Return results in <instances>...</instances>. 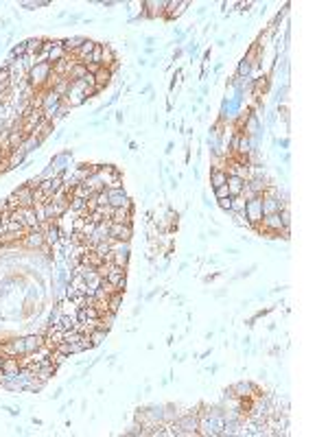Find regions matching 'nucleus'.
I'll return each instance as SVG.
<instances>
[{
	"instance_id": "1",
	"label": "nucleus",
	"mask_w": 328,
	"mask_h": 437,
	"mask_svg": "<svg viewBox=\"0 0 328 437\" xmlns=\"http://www.w3.org/2000/svg\"><path fill=\"white\" fill-rule=\"evenodd\" d=\"M51 75H53V68H51V64H46V61H44V64H38L35 68H31L29 73H26V76H29V83L33 85L35 90H38V88L46 90Z\"/></svg>"
},
{
	"instance_id": "2",
	"label": "nucleus",
	"mask_w": 328,
	"mask_h": 437,
	"mask_svg": "<svg viewBox=\"0 0 328 437\" xmlns=\"http://www.w3.org/2000/svg\"><path fill=\"white\" fill-rule=\"evenodd\" d=\"M171 429H173L171 433H175V435H197L199 433V418L184 416L182 420L171 424Z\"/></svg>"
},
{
	"instance_id": "3",
	"label": "nucleus",
	"mask_w": 328,
	"mask_h": 437,
	"mask_svg": "<svg viewBox=\"0 0 328 437\" xmlns=\"http://www.w3.org/2000/svg\"><path fill=\"white\" fill-rule=\"evenodd\" d=\"M245 219L250 225H254V228H258L260 219H263V201H260V197H256V199H250L245 204Z\"/></svg>"
},
{
	"instance_id": "4",
	"label": "nucleus",
	"mask_w": 328,
	"mask_h": 437,
	"mask_svg": "<svg viewBox=\"0 0 328 437\" xmlns=\"http://www.w3.org/2000/svg\"><path fill=\"white\" fill-rule=\"evenodd\" d=\"M42 225L39 228H33V229H26V234L20 238V243L24 247H29V249H39V247L46 243V238H44V232H42Z\"/></svg>"
},
{
	"instance_id": "5",
	"label": "nucleus",
	"mask_w": 328,
	"mask_h": 437,
	"mask_svg": "<svg viewBox=\"0 0 328 437\" xmlns=\"http://www.w3.org/2000/svg\"><path fill=\"white\" fill-rule=\"evenodd\" d=\"M107 206L112 208H132V201L123 188H107Z\"/></svg>"
},
{
	"instance_id": "6",
	"label": "nucleus",
	"mask_w": 328,
	"mask_h": 437,
	"mask_svg": "<svg viewBox=\"0 0 328 437\" xmlns=\"http://www.w3.org/2000/svg\"><path fill=\"white\" fill-rule=\"evenodd\" d=\"M134 234L132 225L129 223H112L110 221V238H116V241H129Z\"/></svg>"
},
{
	"instance_id": "7",
	"label": "nucleus",
	"mask_w": 328,
	"mask_h": 437,
	"mask_svg": "<svg viewBox=\"0 0 328 437\" xmlns=\"http://www.w3.org/2000/svg\"><path fill=\"white\" fill-rule=\"evenodd\" d=\"M94 48H96V42H92V39H85V42L81 44V48H79V51H75L70 57H73L75 61H79V64H88L90 55H92Z\"/></svg>"
},
{
	"instance_id": "8",
	"label": "nucleus",
	"mask_w": 328,
	"mask_h": 437,
	"mask_svg": "<svg viewBox=\"0 0 328 437\" xmlns=\"http://www.w3.org/2000/svg\"><path fill=\"white\" fill-rule=\"evenodd\" d=\"M26 133L22 132V127L18 125V127H13V129H9V138H7V149L9 151H13V149H20L22 145H24V140H26Z\"/></svg>"
},
{
	"instance_id": "9",
	"label": "nucleus",
	"mask_w": 328,
	"mask_h": 437,
	"mask_svg": "<svg viewBox=\"0 0 328 437\" xmlns=\"http://www.w3.org/2000/svg\"><path fill=\"white\" fill-rule=\"evenodd\" d=\"M16 199H18V204H20V208H35V201H33V190H31L29 186H22V188H18L16 192Z\"/></svg>"
},
{
	"instance_id": "10",
	"label": "nucleus",
	"mask_w": 328,
	"mask_h": 437,
	"mask_svg": "<svg viewBox=\"0 0 328 437\" xmlns=\"http://www.w3.org/2000/svg\"><path fill=\"white\" fill-rule=\"evenodd\" d=\"M230 389H232V396H236V398H254V394H256V387L251 385V382H245V380L236 382V385L230 387Z\"/></svg>"
},
{
	"instance_id": "11",
	"label": "nucleus",
	"mask_w": 328,
	"mask_h": 437,
	"mask_svg": "<svg viewBox=\"0 0 328 437\" xmlns=\"http://www.w3.org/2000/svg\"><path fill=\"white\" fill-rule=\"evenodd\" d=\"M210 184H212V188L226 186L228 184V171H223L221 166H214V169L210 171Z\"/></svg>"
},
{
	"instance_id": "12",
	"label": "nucleus",
	"mask_w": 328,
	"mask_h": 437,
	"mask_svg": "<svg viewBox=\"0 0 328 437\" xmlns=\"http://www.w3.org/2000/svg\"><path fill=\"white\" fill-rule=\"evenodd\" d=\"M226 186H228V190H230V197H239L241 190H243V186H245V179L236 177V175H228Z\"/></svg>"
},
{
	"instance_id": "13",
	"label": "nucleus",
	"mask_w": 328,
	"mask_h": 437,
	"mask_svg": "<svg viewBox=\"0 0 328 437\" xmlns=\"http://www.w3.org/2000/svg\"><path fill=\"white\" fill-rule=\"evenodd\" d=\"M112 75H114V73H112L110 68L101 66V70H98V73L94 75V81H96V92H101V90L105 88L107 83H110V81H112Z\"/></svg>"
},
{
	"instance_id": "14",
	"label": "nucleus",
	"mask_w": 328,
	"mask_h": 437,
	"mask_svg": "<svg viewBox=\"0 0 328 437\" xmlns=\"http://www.w3.org/2000/svg\"><path fill=\"white\" fill-rule=\"evenodd\" d=\"M0 369H2L7 376H13V374L20 372V361H18V357H4L2 359V365H0Z\"/></svg>"
},
{
	"instance_id": "15",
	"label": "nucleus",
	"mask_w": 328,
	"mask_h": 437,
	"mask_svg": "<svg viewBox=\"0 0 328 437\" xmlns=\"http://www.w3.org/2000/svg\"><path fill=\"white\" fill-rule=\"evenodd\" d=\"M51 129H53V120H42V123L35 127V132L31 136H35L39 142H44L48 136H51Z\"/></svg>"
},
{
	"instance_id": "16",
	"label": "nucleus",
	"mask_w": 328,
	"mask_h": 437,
	"mask_svg": "<svg viewBox=\"0 0 328 437\" xmlns=\"http://www.w3.org/2000/svg\"><path fill=\"white\" fill-rule=\"evenodd\" d=\"M112 223H129L132 225V208H114L112 214Z\"/></svg>"
},
{
	"instance_id": "17",
	"label": "nucleus",
	"mask_w": 328,
	"mask_h": 437,
	"mask_svg": "<svg viewBox=\"0 0 328 437\" xmlns=\"http://www.w3.org/2000/svg\"><path fill=\"white\" fill-rule=\"evenodd\" d=\"M44 345V339L38 335H31V337H24V348H26V354H33L38 352L39 348Z\"/></svg>"
},
{
	"instance_id": "18",
	"label": "nucleus",
	"mask_w": 328,
	"mask_h": 437,
	"mask_svg": "<svg viewBox=\"0 0 328 437\" xmlns=\"http://www.w3.org/2000/svg\"><path fill=\"white\" fill-rule=\"evenodd\" d=\"M42 46H44L42 38H31V39H26V42H24L26 55H39V53H42Z\"/></svg>"
},
{
	"instance_id": "19",
	"label": "nucleus",
	"mask_w": 328,
	"mask_h": 437,
	"mask_svg": "<svg viewBox=\"0 0 328 437\" xmlns=\"http://www.w3.org/2000/svg\"><path fill=\"white\" fill-rule=\"evenodd\" d=\"M101 51H103V66L110 68L112 64H116V53L110 44H101Z\"/></svg>"
},
{
	"instance_id": "20",
	"label": "nucleus",
	"mask_w": 328,
	"mask_h": 437,
	"mask_svg": "<svg viewBox=\"0 0 328 437\" xmlns=\"http://www.w3.org/2000/svg\"><path fill=\"white\" fill-rule=\"evenodd\" d=\"M247 186H250L251 190L260 197L265 192V188H267V182H265L263 177H250V179H247Z\"/></svg>"
},
{
	"instance_id": "21",
	"label": "nucleus",
	"mask_w": 328,
	"mask_h": 437,
	"mask_svg": "<svg viewBox=\"0 0 328 437\" xmlns=\"http://www.w3.org/2000/svg\"><path fill=\"white\" fill-rule=\"evenodd\" d=\"M85 75H88V68H85V64H79V61H77V64H75L73 68H70L68 79H70V81H81Z\"/></svg>"
},
{
	"instance_id": "22",
	"label": "nucleus",
	"mask_w": 328,
	"mask_h": 437,
	"mask_svg": "<svg viewBox=\"0 0 328 437\" xmlns=\"http://www.w3.org/2000/svg\"><path fill=\"white\" fill-rule=\"evenodd\" d=\"M112 265L127 269V265H129V254H118V251H114V256H112Z\"/></svg>"
},
{
	"instance_id": "23",
	"label": "nucleus",
	"mask_w": 328,
	"mask_h": 437,
	"mask_svg": "<svg viewBox=\"0 0 328 437\" xmlns=\"http://www.w3.org/2000/svg\"><path fill=\"white\" fill-rule=\"evenodd\" d=\"M120 302H123V293H114V295H110V300H107V304H110V313L116 315V310L120 308Z\"/></svg>"
},
{
	"instance_id": "24",
	"label": "nucleus",
	"mask_w": 328,
	"mask_h": 437,
	"mask_svg": "<svg viewBox=\"0 0 328 437\" xmlns=\"http://www.w3.org/2000/svg\"><path fill=\"white\" fill-rule=\"evenodd\" d=\"M142 7H149L151 11L147 13V16H158V13H164V7H166V2H142Z\"/></svg>"
},
{
	"instance_id": "25",
	"label": "nucleus",
	"mask_w": 328,
	"mask_h": 437,
	"mask_svg": "<svg viewBox=\"0 0 328 437\" xmlns=\"http://www.w3.org/2000/svg\"><path fill=\"white\" fill-rule=\"evenodd\" d=\"M245 204L247 201L243 199V197H232V208H230V212H245Z\"/></svg>"
},
{
	"instance_id": "26",
	"label": "nucleus",
	"mask_w": 328,
	"mask_h": 437,
	"mask_svg": "<svg viewBox=\"0 0 328 437\" xmlns=\"http://www.w3.org/2000/svg\"><path fill=\"white\" fill-rule=\"evenodd\" d=\"M88 64L103 66V51H101V44H96V48L92 51V55H90V61H88Z\"/></svg>"
},
{
	"instance_id": "27",
	"label": "nucleus",
	"mask_w": 328,
	"mask_h": 437,
	"mask_svg": "<svg viewBox=\"0 0 328 437\" xmlns=\"http://www.w3.org/2000/svg\"><path fill=\"white\" fill-rule=\"evenodd\" d=\"M70 285L75 286V289H77L79 293H88V285H85V280H83V276H73V282H70Z\"/></svg>"
},
{
	"instance_id": "28",
	"label": "nucleus",
	"mask_w": 328,
	"mask_h": 437,
	"mask_svg": "<svg viewBox=\"0 0 328 437\" xmlns=\"http://www.w3.org/2000/svg\"><path fill=\"white\" fill-rule=\"evenodd\" d=\"M105 337H107V330H101V328H96V330L90 332V339H92L94 345H98L103 339H105Z\"/></svg>"
},
{
	"instance_id": "29",
	"label": "nucleus",
	"mask_w": 328,
	"mask_h": 437,
	"mask_svg": "<svg viewBox=\"0 0 328 437\" xmlns=\"http://www.w3.org/2000/svg\"><path fill=\"white\" fill-rule=\"evenodd\" d=\"M214 197H217V201H219V199H226V197H230V190H228V186H219V188H214Z\"/></svg>"
},
{
	"instance_id": "30",
	"label": "nucleus",
	"mask_w": 328,
	"mask_h": 437,
	"mask_svg": "<svg viewBox=\"0 0 328 437\" xmlns=\"http://www.w3.org/2000/svg\"><path fill=\"white\" fill-rule=\"evenodd\" d=\"M79 295H83V293H79V291H77V289H75V286H73V285H68V289H66V297H68V300H70V302H73V300H77V297H79Z\"/></svg>"
},
{
	"instance_id": "31",
	"label": "nucleus",
	"mask_w": 328,
	"mask_h": 437,
	"mask_svg": "<svg viewBox=\"0 0 328 437\" xmlns=\"http://www.w3.org/2000/svg\"><path fill=\"white\" fill-rule=\"evenodd\" d=\"M219 206H221L223 210H228V212H230V208H232V197H226V199H219Z\"/></svg>"
},
{
	"instance_id": "32",
	"label": "nucleus",
	"mask_w": 328,
	"mask_h": 437,
	"mask_svg": "<svg viewBox=\"0 0 328 437\" xmlns=\"http://www.w3.org/2000/svg\"><path fill=\"white\" fill-rule=\"evenodd\" d=\"M0 365H2V357H0Z\"/></svg>"
}]
</instances>
